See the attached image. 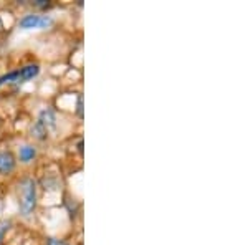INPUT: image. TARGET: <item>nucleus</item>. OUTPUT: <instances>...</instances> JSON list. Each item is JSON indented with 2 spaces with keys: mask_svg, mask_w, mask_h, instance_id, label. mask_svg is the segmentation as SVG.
Listing matches in <instances>:
<instances>
[{
  "mask_svg": "<svg viewBox=\"0 0 248 245\" xmlns=\"http://www.w3.org/2000/svg\"><path fill=\"white\" fill-rule=\"evenodd\" d=\"M18 206L23 215H30L37 206V184L33 179L20 180L18 186Z\"/></svg>",
  "mask_w": 248,
  "mask_h": 245,
  "instance_id": "f257e3e1",
  "label": "nucleus"
},
{
  "mask_svg": "<svg viewBox=\"0 0 248 245\" xmlns=\"http://www.w3.org/2000/svg\"><path fill=\"white\" fill-rule=\"evenodd\" d=\"M53 23L48 15H25L22 20H20V27L22 29H46Z\"/></svg>",
  "mask_w": 248,
  "mask_h": 245,
  "instance_id": "f03ea898",
  "label": "nucleus"
},
{
  "mask_svg": "<svg viewBox=\"0 0 248 245\" xmlns=\"http://www.w3.org/2000/svg\"><path fill=\"white\" fill-rule=\"evenodd\" d=\"M15 167V158L10 151L0 152V174H9Z\"/></svg>",
  "mask_w": 248,
  "mask_h": 245,
  "instance_id": "7ed1b4c3",
  "label": "nucleus"
},
{
  "mask_svg": "<svg viewBox=\"0 0 248 245\" xmlns=\"http://www.w3.org/2000/svg\"><path fill=\"white\" fill-rule=\"evenodd\" d=\"M40 73V66L38 65H27L22 70H18V78L17 82H27V80L35 78Z\"/></svg>",
  "mask_w": 248,
  "mask_h": 245,
  "instance_id": "20e7f679",
  "label": "nucleus"
},
{
  "mask_svg": "<svg viewBox=\"0 0 248 245\" xmlns=\"http://www.w3.org/2000/svg\"><path fill=\"white\" fill-rule=\"evenodd\" d=\"M38 123L42 124V126L45 128L46 131L48 130H53V128H55V114H53V111H51V110L42 111V113H40Z\"/></svg>",
  "mask_w": 248,
  "mask_h": 245,
  "instance_id": "39448f33",
  "label": "nucleus"
},
{
  "mask_svg": "<svg viewBox=\"0 0 248 245\" xmlns=\"http://www.w3.org/2000/svg\"><path fill=\"white\" fill-rule=\"evenodd\" d=\"M35 156H37V149H35L33 146H23L22 149H20V161H22V163H30Z\"/></svg>",
  "mask_w": 248,
  "mask_h": 245,
  "instance_id": "423d86ee",
  "label": "nucleus"
},
{
  "mask_svg": "<svg viewBox=\"0 0 248 245\" xmlns=\"http://www.w3.org/2000/svg\"><path fill=\"white\" fill-rule=\"evenodd\" d=\"M33 134L37 136L38 139H45V138H46V134H48V131H46L45 128H43L40 123H37V124L33 126Z\"/></svg>",
  "mask_w": 248,
  "mask_h": 245,
  "instance_id": "0eeeda50",
  "label": "nucleus"
},
{
  "mask_svg": "<svg viewBox=\"0 0 248 245\" xmlns=\"http://www.w3.org/2000/svg\"><path fill=\"white\" fill-rule=\"evenodd\" d=\"M17 78H18V70L17 71H10V73L0 76V85H3L5 82H17Z\"/></svg>",
  "mask_w": 248,
  "mask_h": 245,
  "instance_id": "6e6552de",
  "label": "nucleus"
},
{
  "mask_svg": "<svg viewBox=\"0 0 248 245\" xmlns=\"http://www.w3.org/2000/svg\"><path fill=\"white\" fill-rule=\"evenodd\" d=\"M77 113L79 118H83V96H78V106H77Z\"/></svg>",
  "mask_w": 248,
  "mask_h": 245,
  "instance_id": "1a4fd4ad",
  "label": "nucleus"
},
{
  "mask_svg": "<svg viewBox=\"0 0 248 245\" xmlns=\"http://www.w3.org/2000/svg\"><path fill=\"white\" fill-rule=\"evenodd\" d=\"M46 245H68V244L63 242V240H58V239H48Z\"/></svg>",
  "mask_w": 248,
  "mask_h": 245,
  "instance_id": "9d476101",
  "label": "nucleus"
},
{
  "mask_svg": "<svg viewBox=\"0 0 248 245\" xmlns=\"http://www.w3.org/2000/svg\"><path fill=\"white\" fill-rule=\"evenodd\" d=\"M35 5H37V7H46L48 2H46V0H37V2H35Z\"/></svg>",
  "mask_w": 248,
  "mask_h": 245,
  "instance_id": "9b49d317",
  "label": "nucleus"
},
{
  "mask_svg": "<svg viewBox=\"0 0 248 245\" xmlns=\"http://www.w3.org/2000/svg\"><path fill=\"white\" fill-rule=\"evenodd\" d=\"M2 27H3V23H2V18H0V29H2Z\"/></svg>",
  "mask_w": 248,
  "mask_h": 245,
  "instance_id": "f8f14e48",
  "label": "nucleus"
}]
</instances>
